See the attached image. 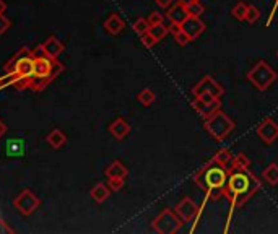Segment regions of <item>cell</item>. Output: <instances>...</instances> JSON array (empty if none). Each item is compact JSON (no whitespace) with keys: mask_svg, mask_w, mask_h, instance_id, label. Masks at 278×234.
I'll return each instance as SVG.
<instances>
[{"mask_svg":"<svg viewBox=\"0 0 278 234\" xmlns=\"http://www.w3.org/2000/svg\"><path fill=\"white\" fill-rule=\"evenodd\" d=\"M262 182L249 169H228V181L223 189V197L230 202L231 213L243 207L260 190Z\"/></svg>","mask_w":278,"mask_h":234,"instance_id":"1","label":"cell"},{"mask_svg":"<svg viewBox=\"0 0 278 234\" xmlns=\"http://www.w3.org/2000/svg\"><path fill=\"white\" fill-rule=\"evenodd\" d=\"M228 181V167H223L216 161L210 159L194 174L195 186L207 194L208 200H219L223 197V189Z\"/></svg>","mask_w":278,"mask_h":234,"instance_id":"2","label":"cell"},{"mask_svg":"<svg viewBox=\"0 0 278 234\" xmlns=\"http://www.w3.org/2000/svg\"><path fill=\"white\" fill-rule=\"evenodd\" d=\"M236 127V124L228 114H225L221 109H218L213 114L203 119V129L205 132L216 142H225L230 137V134Z\"/></svg>","mask_w":278,"mask_h":234,"instance_id":"3","label":"cell"},{"mask_svg":"<svg viewBox=\"0 0 278 234\" xmlns=\"http://www.w3.org/2000/svg\"><path fill=\"white\" fill-rule=\"evenodd\" d=\"M246 78L257 91L265 93L268 88H272V85L278 80V75L265 61H259L251 70L247 72Z\"/></svg>","mask_w":278,"mask_h":234,"instance_id":"4","label":"cell"},{"mask_svg":"<svg viewBox=\"0 0 278 234\" xmlns=\"http://www.w3.org/2000/svg\"><path fill=\"white\" fill-rule=\"evenodd\" d=\"M184 221L179 218V215L176 213V210L164 208L161 213L153 219L151 228L159 234H176L179 232Z\"/></svg>","mask_w":278,"mask_h":234,"instance_id":"5","label":"cell"},{"mask_svg":"<svg viewBox=\"0 0 278 234\" xmlns=\"http://www.w3.org/2000/svg\"><path fill=\"white\" fill-rule=\"evenodd\" d=\"M190 104H192L195 112L199 114L202 119L208 117L210 114H213L218 109H221V101H219V98L213 96V94H210V93L197 94V96H194Z\"/></svg>","mask_w":278,"mask_h":234,"instance_id":"6","label":"cell"},{"mask_svg":"<svg viewBox=\"0 0 278 234\" xmlns=\"http://www.w3.org/2000/svg\"><path fill=\"white\" fill-rule=\"evenodd\" d=\"M13 205H15V208H17L21 215L29 216V215H33L34 211L39 208L41 200H39V197L36 195L34 192H31L29 189H25L20 195L15 197Z\"/></svg>","mask_w":278,"mask_h":234,"instance_id":"7","label":"cell"},{"mask_svg":"<svg viewBox=\"0 0 278 234\" xmlns=\"http://www.w3.org/2000/svg\"><path fill=\"white\" fill-rule=\"evenodd\" d=\"M15 73L18 77H33L34 75V55L29 49H21L18 54H15Z\"/></svg>","mask_w":278,"mask_h":234,"instance_id":"8","label":"cell"},{"mask_svg":"<svg viewBox=\"0 0 278 234\" xmlns=\"http://www.w3.org/2000/svg\"><path fill=\"white\" fill-rule=\"evenodd\" d=\"M190 93H192V96H197V94H200V93H210L216 98H221L225 94V88L219 85L211 75H203L199 80V83L192 86Z\"/></svg>","mask_w":278,"mask_h":234,"instance_id":"9","label":"cell"},{"mask_svg":"<svg viewBox=\"0 0 278 234\" xmlns=\"http://www.w3.org/2000/svg\"><path fill=\"white\" fill-rule=\"evenodd\" d=\"M255 134H257L263 145H273V142L278 140V124L272 117H265L255 129Z\"/></svg>","mask_w":278,"mask_h":234,"instance_id":"10","label":"cell"},{"mask_svg":"<svg viewBox=\"0 0 278 234\" xmlns=\"http://www.w3.org/2000/svg\"><path fill=\"white\" fill-rule=\"evenodd\" d=\"M179 28L189 36L190 42H192V41H197V39H199L200 36L205 33V29H207V25H205L199 17H187V18L179 25Z\"/></svg>","mask_w":278,"mask_h":234,"instance_id":"11","label":"cell"},{"mask_svg":"<svg viewBox=\"0 0 278 234\" xmlns=\"http://www.w3.org/2000/svg\"><path fill=\"white\" fill-rule=\"evenodd\" d=\"M174 210L184 223L192 221V219L195 218V215L199 213V207H197V203L190 199V197H184V199L176 205Z\"/></svg>","mask_w":278,"mask_h":234,"instance_id":"12","label":"cell"},{"mask_svg":"<svg viewBox=\"0 0 278 234\" xmlns=\"http://www.w3.org/2000/svg\"><path fill=\"white\" fill-rule=\"evenodd\" d=\"M41 47L44 50V55H47L50 58H59L65 50L64 42L59 38H55V36H50V38H47L41 44Z\"/></svg>","mask_w":278,"mask_h":234,"instance_id":"13","label":"cell"},{"mask_svg":"<svg viewBox=\"0 0 278 234\" xmlns=\"http://www.w3.org/2000/svg\"><path fill=\"white\" fill-rule=\"evenodd\" d=\"M164 17L170 20V23L171 25H181L182 21H184L189 15H187V12H186V7H184V4L182 2H178V0H176V2L170 7V9L166 10V13H164Z\"/></svg>","mask_w":278,"mask_h":234,"instance_id":"14","label":"cell"},{"mask_svg":"<svg viewBox=\"0 0 278 234\" xmlns=\"http://www.w3.org/2000/svg\"><path fill=\"white\" fill-rule=\"evenodd\" d=\"M109 132H111V135L116 138V140H124L129 134H130V126L126 119H122V117H117L116 121H113L109 124Z\"/></svg>","mask_w":278,"mask_h":234,"instance_id":"15","label":"cell"},{"mask_svg":"<svg viewBox=\"0 0 278 234\" xmlns=\"http://www.w3.org/2000/svg\"><path fill=\"white\" fill-rule=\"evenodd\" d=\"M52 61L54 58H50L47 55H36L34 57V75L49 77L50 69H52Z\"/></svg>","mask_w":278,"mask_h":234,"instance_id":"16","label":"cell"},{"mask_svg":"<svg viewBox=\"0 0 278 234\" xmlns=\"http://www.w3.org/2000/svg\"><path fill=\"white\" fill-rule=\"evenodd\" d=\"M124 28H126V23H124V20L119 17V13H111L104 21V29L111 36L121 34Z\"/></svg>","mask_w":278,"mask_h":234,"instance_id":"17","label":"cell"},{"mask_svg":"<svg viewBox=\"0 0 278 234\" xmlns=\"http://www.w3.org/2000/svg\"><path fill=\"white\" fill-rule=\"evenodd\" d=\"M104 174H106L107 179H109V178H121V179H126L127 176H129V169L121 163L119 159H116V161H113V163L106 167Z\"/></svg>","mask_w":278,"mask_h":234,"instance_id":"18","label":"cell"},{"mask_svg":"<svg viewBox=\"0 0 278 234\" xmlns=\"http://www.w3.org/2000/svg\"><path fill=\"white\" fill-rule=\"evenodd\" d=\"M90 195L96 203H104L109 199V195H111V189H109V186L102 184V182H98L96 186H93Z\"/></svg>","mask_w":278,"mask_h":234,"instance_id":"19","label":"cell"},{"mask_svg":"<svg viewBox=\"0 0 278 234\" xmlns=\"http://www.w3.org/2000/svg\"><path fill=\"white\" fill-rule=\"evenodd\" d=\"M46 142L52 146L54 150H59V148H62V146L67 143V135L64 134L62 130H59V129H54L50 134L46 137Z\"/></svg>","mask_w":278,"mask_h":234,"instance_id":"20","label":"cell"},{"mask_svg":"<svg viewBox=\"0 0 278 234\" xmlns=\"http://www.w3.org/2000/svg\"><path fill=\"white\" fill-rule=\"evenodd\" d=\"M262 179L267 182L268 186H278V164L270 163L262 172Z\"/></svg>","mask_w":278,"mask_h":234,"instance_id":"21","label":"cell"},{"mask_svg":"<svg viewBox=\"0 0 278 234\" xmlns=\"http://www.w3.org/2000/svg\"><path fill=\"white\" fill-rule=\"evenodd\" d=\"M228 169H251V159L244 153H238L236 156H233Z\"/></svg>","mask_w":278,"mask_h":234,"instance_id":"22","label":"cell"},{"mask_svg":"<svg viewBox=\"0 0 278 234\" xmlns=\"http://www.w3.org/2000/svg\"><path fill=\"white\" fill-rule=\"evenodd\" d=\"M50 83L52 82L49 80V77H38V75L29 77V90H33L36 93L46 90V86L50 85Z\"/></svg>","mask_w":278,"mask_h":234,"instance_id":"23","label":"cell"},{"mask_svg":"<svg viewBox=\"0 0 278 234\" xmlns=\"http://www.w3.org/2000/svg\"><path fill=\"white\" fill-rule=\"evenodd\" d=\"M184 7H186V12L189 17H202L203 12H205V7L202 5L200 0H187L184 2Z\"/></svg>","mask_w":278,"mask_h":234,"instance_id":"24","label":"cell"},{"mask_svg":"<svg viewBox=\"0 0 278 234\" xmlns=\"http://www.w3.org/2000/svg\"><path fill=\"white\" fill-rule=\"evenodd\" d=\"M213 161H216L218 164H221L223 167H230V164H231V159H233V155H231V151L228 150V148H219L215 155H213V158H211Z\"/></svg>","mask_w":278,"mask_h":234,"instance_id":"25","label":"cell"},{"mask_svg":"<svg viewBox=\"0 0 278 234\" xmlns=\"http://www.w3.org/2000/svg\"><path fill=\"white\" fill-rule=\"evenodd\" d=\"M137 99L143 106H151L153 102H155V99H156V94H155V91H153V90H150V88H145V90H142L140 93H138Z\"/></svg>","mask_w":278,"mask_h":234,"instance_id":"26","label":"cell"},{"mask_svg":"<svg viewBox=\"0 0 278 234\" xmlns=\"http://www.w3.org/2000/svg\"><path fill=\"white\" fill-rule=\"evenodd\" d=\"M247 4L244 2H238L236 5L231 9V15H233V18L234 20H238V21H246V13H247Z\"/></svg>","mask_w":278,"mask_h":234,"instance_id":"27","label":"cell"},{"mask_svg":"<svg viewBox=\"0 0 278 234\" xmlns=\"http://www.w3.org/2000/svg\"><path fill=\"white\" fill-rule=\"evenodd\" d=\"M148 31L155 36L156 41H163L168 34H170V26H164V23H161V25H155V26H150Z\"/></svg>","mask_w":278,"mask_h":234,"instance_id":"28","label":"cell"},{"mask_svg":"<svg viewBox=\"0 0 278 234\" xmlns=\"http://www.w3.org/2000/svg\"><path fill=\"white\" fill-rule=\"evenodd\" d=\"M260 18V10L259 7L255 5H249L247 7V13H246V21L249 25H255Z\"/></svg>","mask_w":278,"mask_h":234,"instance_id":"29","label":"cell"},{"mask_svg":"<svg viewBox=\"0 0 278 234\" xmlns=\"http://www.w3.org/2000/svg\"><path fill=\"white\" fill-rule=\"evenodd\" d=\"M132 28H134V31H135L138 36L148 33V29H150L148 20H146V18H138V20L134 21V25H132Z\"/></svg>","mask_w":278,"mask_h":234,"instance_id":"30","label":"cell"},{"mask_svg":"<svg viewBox=\"0 0 278 234\" xmlns=\"http://www.w3.org/2000/svg\"><path fill=\"white\" fill-rule=\"evenodd\" d=\"M65 70V67H64V64H61L57 61V58H54L52 61V69H50V73H49V78H50V82H54V80L61 75V73Z\"/></svg>","mask_w":278,"mask_h":234,"instance_id":"31","label":"cell"},{"mask_svg":"<svg viewBox=\"0 0 278 234\" xmlns=\"http://www.w3.org/2000/svg\"><path fill=\"white\" fill-rule=\"evenodd\" d=\"M164 15L163 13H159V12H151L150 15H148V25L150 26H155V25H161V23H164Z\"/></svg>","mask_w":278,"mask_h":234,"instance_id":"32","label":"cell"},{"mask_svg":"<svg viewBox=\"0 0 278 234\" xmlns=\"http://www.w3.org/2000/svg\"><path fill=\"white\" fill-rule=\"evenodd\" d=\"M140 41H142V44L146 47V49H151L153 46H156L158 44V41H156V38L153 36L150 31L148 33H145V34H142L140 36Z\"/></svg>","mask_w":278,"mask_h":234,"instance_id":"33","label":"cell"},{"mask_svg":"<svg viewBox=\"0 0 278 234\" xmlns=\"http://www.w3.org/2000/svg\"><path fill=\"white\" fill-rule=\"evenodd\" d=\"M124 181H126V179H121V178H109V179H107L109 189H111L113 192H119V190L124 189Z\"/></svg>","mask_w":278,"mask_h":234,"instance_id":"34","label":"cell"},{"mask_svg":"<svg viewBox=\"0 0 278 234\" xmlns=\"http://www.w3.org/2000/svg\"><path fill=\"white\" fill-rule=\"evenodd\" d=\"M7 150H9V155H18V153L23 151V145H21L18 140H10L7 143Z\"/></svg>","mask_w":278,"mask_h":234,"instance_id":"35","label":"cell"},{"mask_svg":"<svg viewBox=\"0 0 278 234\" xmlns=\"http://www.w3.org/2000/svg\"><path fill=\"white\" fill-rule=\"evenodd\" d=\"M10 26H12V21L7 18L5 15H0V34H5Z\"/></svg>","mask_w":278,"mask_h":234,"instance_id":"36","label":"cell"},{"mask_svg":"<svg viewBox=\"0 0 278 234\" xmlns=\"http://www.w3.org/2000/svg\"><path fill=\"white\" fill-rule=\"evenodd\" d=\"M12 232H15V229L10 228V226L2 219V216H0V234H12Z\"/></svg>","mask_w":278,"mask_h":234,"instance_id":"37","label":"cell"},{"mask_svg":"<svg viewBox=\"0 0 278 234\" xmlns=\"http://www.w3.org/2000/svg\"><path fill=\"white\" fill-rule=\"evenodd\" d=\"M156 5L159 7V9H163V10H168L170 7L176 2V0H155Z\"/></svg>","mask_w":278,"mask_h":234,"instance_id":"38","label":"cell"},{"mask_svg":"<svg viewBox=\"0 0 278 234\" xmlns=\"http://www.w3.org/2000/svg\"><path fill=\"white\" fill-rule=\"evenodd\" d=\"M276 9H278V0H273V9H272V12H270V15H268L267 26H270V23H272V20H273V17H275V12H276Z\"/></svg>","mask_w":278,"mask_h":234,"instance_id":"39","label":"cell"},{"mask_svg":"<svg viewBox=\"0 0 278 234\" xmlns=\"http://www.w3.org/2000/svg\"><path fill=\"white\" fill-rule=\"evenodd\" d=\"M5 132H7V126H5L2 121H0V138L5 135Z\"/></svg>","mask_w":278,"mask_h":234,"instance_id":"40","label":"cell"},{"mask_svg":"<svg viewBox=\"0 0 278 234\" xmlns=\"http://www.w3.org/2000/svg\"><path fill=\"white\" fill-rule=\"evenodd\" d=\"M7 10V4L4 2V0H0V15H4Z\"/></svg>","mask_w":278,"mask_h":234,"instance_id":"41","label":"cell"},{"mask_svg":"<svg viewBox=\"0 0 278 234\" xmlns=\"http://www.w3.org/2000/svg\"><path fill=\"white\" fill-rule=\"evenodd\" d=\"M178 2H182V4H184V2H187V0H178Z\"/></svg>","mask_w":278,"mask_h":234,"instance_id":"42","label":"cell"},{"mask_svg":"<svg viewBox=\"0 0 278 234\" xmlns=\"http://www.w3.org/2000/svg\"><path fill=\"white\" fill-rule=\"evenodd\" d=\"M276 57H278V50H276Z\"/></svg>","mask_w":278,"mask_h":234,"instance_id":"43","label":"cell"}]
</instances>
